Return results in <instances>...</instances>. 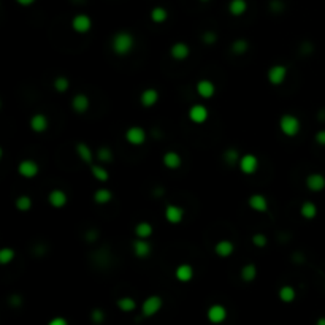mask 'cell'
Masks as SVG:
<instances>
[{
    "instance_id": "1",
    "label": "cell",
    "mask_w": 325,
    "mask_h": 325,
    "mask_svg": "<svg viewBox=\"0 0 325 325\" xmlns=\"http://www.w3.org/2000/svg\"><path fill=\"white\" fill-rule=\"evenodd\" d=\"M110 46L111 51L118 56H127L135 48V37L127 31H121L113 35Z\"/></svg>"
},
{
    "instance_id": "2",
    "label": "cell",
    "mask_w": 325,
    "mask_h": 325,
    "mask_svg": "<svg viewBox=\"0 0 325 325\" xmlns=\"http://www.w3.org/2000/svg\"><path fill=\"white\" fill-rule=\"evenodd\" d=\"M279 130L282 132V135L287 138H293L300 134L302 130V122L300 119L295 116V114H282L279 119Z\"/></svg>"
},
{
    "instance_id": "3",
    "label": "cell",
    "mask_w": 325,
    "mask_h": 325,
    "mask_svg": "<svg viewBox=\"0 0 325 325\" xmlns=\"http://www.w3.org/2000/svg\"><path fill=\"white\" fill-rule=\"evenodd\" d=\"M237 165H238V170L243 174H246V176H252V174L257 173V170H258V159H257V155L246 153L239 157Z\"/></svg>"
},
{
    "instance_id": "4",
    "label": "cell",
    "mask_w": 325,
    "mask_h": 325,
    "mask_svg": "<svg viewBox=\"0 0 325 325\" xmlns=\"http://www.w3.org/2000/svg\"><path fill=\"white\" fill-rule=\"evenodd\" d=\"M70 26H71V29H73V32L84 35V34L91 32L92 19H91V16L86 15V13H78V15H75L73 17H71Z\"/></svg>"
},
{
    "instance_id": "5",
    "label": "cell",
    "mask_w": 325,
    "mask_h": 325,
    "mask_svg": "<svg viewBox=\"0 0 325 325\" xmlns=\"http://www.w3.org/2000/svg\"><path fill=\"white\" fill-rule=\"evenodd\" d=\"M124 138L132 146H141V144H144V141H146L148 135H146V130L140 127V125H132V127L125 130Z\"/></svg>"
},
{
    "instance_id": "6",
    "label": "cell",
    "mask_w": 325,
    "mask_h": 325,
    "mask_svg": "<svg viewBox=\"0 0 325 325\" xmlns=\"http://www.w3.org/2000/svg\"><path fill=\"white\" fill-rule=\"evenodd\" d=\"M162 306H164V300H162L159 295H151V297H148L143 302V305H141V314L144 317H153V316H155L162 309Z\"/></svg>"
},
{
    "instance_id": "7",
    "label": "cell",
    "mask_w": 325,
    "mask_h": 325,
    "mask_svg": "<svg viewBox=\"0 0 325 325\" xmlns=\"http://www.w3.org/2000/svg\"><path fill=\"white\" fill-rule=\"evenodd\" d=\"M287 73H289V70H287L286 65L276 64V65H273V67L268 70L267 80H268L270 84H272V86H281V84L286 81Z\"/></svg>"
},
{
    "instance_id": "8",
    "label": "cell",
    "mask_w": 325,
    "mask_h": 325,
    "mask_svg": "<svg viewBox=\"0 0 325 325\" xmlns=\"http://www.w3.org/2000/svg\"><path fill=\"white\" fill-rule=\"evenodd\" d=\"M40 171V165L32 159H24L17 164V173L26 179H34Z\"/></svg>"
},
{
    "instance_id": "9",
    "label": "cell",
    "mask_w": 325,
    "mask_h": 325,
    "mask_svg": "<svg viewBox=\"0 0 325 325\" xmlns=\"http://www.w3.org/2000/svg\"><path fill=\"white\" fill-rule=\"evenodd\" d=\"M188 116H189V119H190V122H194V124H197V125H202V124H205V122L208 121L209 111H208V108L205 106V105H202V103H195V105H192V106L189 108Z\"/></svg>"
},
{
    "instance_id": "10",
    "label": "cell",
    "mask_w": 325,
    "mask_h": 325,
    "mask_svg": "<svg viewBox=\"0 0 325 325\" xmlns=\"http://www.w3.org/2000/svg\"><path fill=\"white\" fill-rule=\"evenodd\" d=\"M164 218L168 224L171 225H178L181 224L183 219H184V209L181 206H178V205H167L165 209H164Z\"/></svg>"
},
{
    "instance_id": "11",
    "label": "cell",
    "mask_w": 325,
    "mask_h": 325,
    "mask_svg": "<svg viewBox=\"0 0 325 325\" xmlns=\"http://www.w3.org/2000/svg\"><path fill=\"white\" fill-rule=\"evenodd\" d=\"M197 95L203 100H211L216 95V86L211 80H200L195 86Z\"/></svg>"
},
{
    "instance_id": "12",
    "label": "cell",
    "mask_w": 325,
    "mask_h": 325,
    "mask_svg": "<svg viewBox=\"0 0 325 325\" xmlns=\"http://www.w3.org/2000/svg\"><path fill=\"white\" fill-rule=\"evenodd\" d=\"M170 56L173 61L184 62L186 59L190 56V48L188 43H184V41H176V43H173L170 48Z\"/></svg>"
},
{
    "instance_id": "13",
    "label": "cell",
    "mask_w": 325,
    "mask_h": 325,
    "mask_svg": "<svg viewBox=\"0 0 325 325\" xmlns=\"http://www.w3.org/2000/svg\"><path fill=\"white\" fill-rule=\"evenodd\" d=\"M305 184L311 192H322L325 190V176L322 173H309L305 179Z\"/></svg>"
},
{
    "instance_id": "14",
    "label": "cell",
    "mask_w": 325,
    "mask_h": 325,
    "mask_svg": "<svg viewBox=\"0 0 325 325\" xmlns=\"http://www.w3.org/2000/svg\"><path fill=\"white\" fill-rule=\"evenodd\" d=\"M75 151H76V155L80 157V160L83 162V164H86L89 167H91L92 164H95V162H94L95 160V153L92 151L91 148H89V144L83 143V141L76 143Z\"/></svg>"
},
{
    "instance_id": "15",
    "label": "cell",
    "mask_w": 325,
    "mask_h": 325,
    "mask_svg": "<svg viewBox=\"0 0 325 325\" xmlns=\"http://www.w3.org/2000/svg\"><path fill=\"white\" fill-rule=\"evenodd\" d=\"M248 205L252 211H256V213L263 214L268 211V200H267V197L262 194H252L248 198Z\"/></svg>"
},
{
    "instance_id": "16",
    "label": "cell",
    "mask_w": 325,
    "mask_h": 325,
    "mask_svg": "<svg viewBox=\"0 0 325 325\" xmlns=\"http://www.w3.org/2000/svg\"><path fill=\"white\" fill-rule=\"evenodd\" d=\"M67 202H68V197L62 189H52L50 194H48V203L56 209L64 208L65 205H67Z\"/></svg>"
},
{
    "instance_id": "17",
    "label": "cell",
    "mask_w": 325,
    "mask_h": 325,
    "mask_svg": "<svg viewBox=\"0 0 325 325\" xmlns=\"http://www.w3.org/2000/svg\"><path fill=\"white\" fill-rule=\"evenodd\" d=\"M206 316H208V321L211 324H222L227 319V309L222 305L216 303L208 308Z\"/></svg>"
},
{
    "instance_id": "18",
    "label": "cell",
    "mask_w": 325,
    "mask_h": 325,
    "mask_svg": "<svg viewBox=\"0 0 325 325\" xmlns=\"http://www.w3.org/2000/svg\"><path fill=\"white\" fill-rule=\"evenodd\" d=\"M159 99H160L159 91L157 89H154V87H146L140 94V103L144 108H153L159 102Z\"/></svg>"
},
{
    "instance_id": "19",
    "label": "cell",
    "mask_w": 325,
    "mask_h": 325,
    "mask_svg": "<svg viewBox=\"0 0 325 325\" xmlns=\"http://www.w3.org/2000/svg\"><path fill=\"white\" fill-rule=\"evenodd\" d=\"M70 105H71V110L76 114H84L89 110V106H91V100H89L86 94H76L75 97L71 99Z\"/></svg>"
},
{
    "instance_id": "20",
    "label": "cell",
    "mask_w": 325,
    "mask_h": 325,
    "mask_svg": "<svg viewBox=\"0 0 325 325\" xmlns=\"http://www.w3.org/2000/svg\"><path fill=\"white\" fill-rule=\"evenodd\" d=\"M174 278L179 282H189L194 279V267L190 263H181L174 268Z\"/></svg>"
},
{
    "instance_id": "21",
    "label": "cell",
    "mask_w": 325,
    "mask_h": 325,
    "mask_svg": "<svg viewBox=\"0 0 325 325\" xmlns=\"http://www.w3.org/2000/svg\"><path fill=\"white\" fill-rule=\"evenodd\" d=\"M162 164L168 170H178L179 167L183 165V159L176 151H167L162 155Z\"/></svg>"
},
{
    "instance_id": "22",
    "label": "cell",
    "mask_w": 325,
    "mask_h": 325,
    "mask_svg": "<svg viewBox=\"0 0 325 325\" xmlns=\"http://www.w3.org/2000/svg\"><path fill=\"white\" fill-rule=\"evenodd\" d=\"M29 125H31V129L35 132V134H43V132H46L48 127H50V122H48V118L43 113H37L31 118Z\"/></svg>"
},
{
    "instance_id": "23",
    "label": "cell",
    "mask_w": 325,
    "mask_h": 325,
    "mask_svg": "<svg viewBox=\"0 0 325 325\" xmlns=\"http://www.w3.org/2000/svg\"><path fill=\"white\" fill-rule=\"evenodd\" d=\"M132 251L138 258H146L151 254V244H149L148 239L143 238H135L134 244H132Z\"/></svg>"
},
{
    "instance_id": "24",
    "label": "cell",
    "mask_w": 325,
    "mask_h": 325,
    "mask_svg": "<svg viewBox=\"0 0 325 325\" xmlns=\"http://www.w3.org/2000/svg\"><path fill=\"white\" fill-rule=\"evenodd\" d=\"M233 252H235V244L230 239H219V241L214 244V254L221 258L230 257Z\"/></svg>"
},
{
    "instance_id": "25",
    "label": "cell",
    "mask_w": 325,
    "mask_h": 325,
    "mask_svg": "<svg viewBox=\"0 0 325 325\" xmlns=\"http://www.w3.org/2000/svg\"><path fill=\"white\" fill-rule=\"evenodd\" d=\"M227 10L228 13L235 17L243 16L246 11H248V2H246V0H230L227 5Z\"/></svg>"
},
{
    "instance_id": "26",
    "label": "cell",
    "mask_w": 325,
    "mask_h": 325,
    "mask_svg": "<svg viewBox=\"0 0 325 325\" xmlns=\"http://www.w3.org/2000/svg\"><path fill=\"white\" fill-rule=\"evenodd\" d=\"M154 233V227L146 221L138 222L135 225V237L137 238H143V239H149Z\"/></svg>"
},
{
    "instance_id": "27",
    "label": "cell",
    "mask_w": 325,
    "mask_h": 325,
    "mask_svg": "<svg viewBox=\"0 0 325 325\" xmlns=\"http://www.w3.org/2000/svg\"><path fill=\"white\" fill-rule=\"evenodd\" d=\"M300 216H302L303 219H314L317 216V205L314 202H303L302 206H300Z\"/></svg>"
},
{
    "instance_id": "28",
    "label": "cell",
    "mask_w": 325,
    "mask_h": 325,
    "mask_svg": "<svg viewBox=\"0 0 325 325\" xmlns=\"http://www.w3.org/2000/svg\"><path fill=\"white\" fill-rule=\"evenodd\" d=\"M113 200V192L106 188H100L94 192V202L97 205H108Z\"/></svg>"
},
{
    "instance_id": "29",
    "label": "cell",
    "mask_w": 325,
    "mask_h": 325,
    "mask_svg": "<svg viewBox=\"0 0 325 325\" xmlns=\"http://www.w3.org/2000/svg\"><path fill=\"white\" fill-rule=\"evenodd\" d=\"M91 173H92V176L100 183H106L108 179H110V173H108V170L102 164H92Z\"/></svg>"
},
{
    "instance_id": "30",
    "label": "cell",
    "mask_w": 325,
    "mask_h": 325,
    "mask_svg": "<svg viewBox=\"0 0 325 325\" xmlns=\"http://www.w3.org/2000/svg\"><path fill=\"white\" fill-rule=\"evenodd\" d=\"M239 276L244 282H252L257 278V267L254 263H246L239 272Z\"/></svg>"
},
{
    "instance_id": "31",
    "label": "cell",
    "mask_w": 325,
    "mask_h": 325,
    "mask_svg": "<svg viewBox=\"0 0 325 325\" xmlns=\"http://www.w3.org/2000/svg\"><path fill=\"white\" fill-rule=\"evenodd\" d=\"M278 297L282 303H292L295 297H297V292H295V289L292 286H282L278 292Z\"/></svg>"
},
{
    "instance_id": "32",
    "label": "cell",
    "mask_w": 325,
    "mask_h": 325,
    "mask_svg": "<svg viewBox=\"0 0 325 325\" xmlns=\"http://www.w3.org/2000/svg\"><path fill=\"white\" fill-rule=\"evenodd\" d=\"M149 17L154 24H164L168 19V11L164 7H154L149 13Z\"/></svg>"
},
{
    "instance_id": "33",
    "label": "cell",
    "mask_w": 325,
    "mask_h": 325,
    "mask_svg": "<svg viewBox=\"0 0 325 325\" xmlns=\"http://www.w3.org/2000/svg\"><path fill=\"white\" fill-rule=\"evenodd\" d=\"M15 206H16L17 211H21V213L31 211L32 209V198L29 195H19L15 200Z\"/></svg>"
},
{
    "instance_id": "34",
    "label": "cell",
    "mask_w": 325,
    "mask_h": 325,
    "mask_svg": "<svg viewBox=\"0 0 325 325\" xmlns=\"http://www.w3.org/2000/svg\"><path fill=\"white\" fill-rule=\"evenodd\" d=\"M116 305H118V308L121 309L122 312H132V311L137 309V302L132 297H122V298H119L118 302H116Z\"/></svg>"
},
{
    "instance_id": "35",
    "label": "cell",
    "mask_w": 325,
    "mask_h": 325,
    "mask_svg": "<svg viewBox=\"0 0 325 325\" xmlns=\"http://www.w3.org/2000/svg\"><path fill=\"white\" fill-rule=\"evenodd\" d=\"M16 257V252L13 248H2L0 249V265H3V267H7L11 262L15 260Z\"/></svg>"
},
{
    "instance_id": "36",
    "label": "cell",
    "mask_w": 325,
    "mask_h": 325,
    "mask_svg": "<svg viewBox=\"0 0 325 325\" xmlns=\"http://www.w3.org/2000/svg\"><path fill=\"white\" fill-rule=\"evenodd\" d=\"M95 159H97V162H100V164H108V162H111V159H113L111 149L106 146L99 148L97 151H95Z\"/></svg>"
},
{
    "instance_id": "37",
    "label": "cell",
    "mask_w": 325,
    "mask_h": 325,
    "mask_svg": "<svg viewBox=\"0 0 325 325\" xmlns=\"http://www.w3.org/2000/svg\"><path fill=\"white\" fill-rule=\"evenodd\" d=\"M248 50H249V43L244 38H238V40H235L232 43V52L238 54V56L246 54V52H248Z\"/></svg>"
},
{
    "instance_id": "38",
    "label": "cell",
    "mask_w": 325,
    "mask_h": 325,
    "mask_svg": "<svg viewBox=\"0 0 325 325\" xmlns=\"http://www.w3.org/2000/svg\"><path fill=\"white\" fill-rule=\"evenodd\" d=\"M70 87V81L68 78L65 76H57L56 80H54V89H56L57 92H67Z\"/></svg>"
},
{
    "instance_id": "39",
    "label": "cell",
    "mask_w": 325,
    "mask_h": 325,
    "mask_svg": "<svg viewBox=\"0 0 325 325\" xmlns=\"http://www.w3.org/2000/svg\"><path fill=\"white\" fill-rule=\"evenodd\" d=\"M239 153L237 151V149H227L225 151V154H224V159H225V162L227 164H230V165H235V164H238V160H239Z\"/></svg>"
},
{
    "instance_id": "40",
    "label": "cell",
    "mask_w": 325,
    "mask_h": 325,
    "mask_svg": "<svg viewBox=\"0 0 325 325\" xmlns=\"http://www.w3.org/2000/svg\"><path fill=\"white\" fill-rule=\"evenodd\" d=\"M251 241H252V244H254V246H257V248H263V246H267L268 239H267V237H265L263 233H256V235H252Z\"/></svg>"
},
{
    "instance_id": "41",
    "label": "cell",
    "mask_w": 325,
    "mask_h": 325,
    "mask_svg": "<svg viewBox=\"0 0 325 325\" xmlns=\"http://www.w3.org/2000/svg\"><path fill=\"white\" fill-rule=\"evenodd\" d=\"M91 317H92L94 324H102V322H103V319H105V314H103V311H102V309H94Z\"/></svg>"
},
{
    "instance_id": "42",
    "label": "cell",
    "mask_w": 325,
    "mask_h": 325,
    "mask_svg": "<svg viewBox=\"0 0 325 325\" xmlns=\"http://www.w3.org/2000/svg\"><path fill=\"white\" fill-rule=\"evenodd\" d=\"M314 141L317 144H321V146H325V129L322 130H317L316 135H314Z\"/></svg>"
},
{
    "instance_id": "43",
    "label": "cell",
    "mask_w": 325,
    "mask_h": 325,
    "mask_svg": "<svg viewBox=\"0 0 325 325\" xmlns=\"http://www.w3.org/2000/svg\"><path fill=\"white\" fill-rule=\"evenodd\" d=\"M48 325H68V322H67V319H64V317H54L48 322Z\"/></svg>"
},
{
    "instance_id": "44",
    "label": "cell",
    "mask_w": 325,
    "mask_h": 325,
    "mask_svg": "<svg viewBox=\"0 0 325 325\" xmlns=\"http://www.w3.org/2000/svg\"><path fill=\"white\" fill-rule=\"evenodd\" d=\"M35 2H37V0H16V3L21 5V7H32Z\"/></svg>"
},
{
    "instance_id": "45",
    "label": "cell",
    "mask_w": 325,
    "mask_h": 325,
    "mask_svg": "<svg viewBox=\"0 0 325 325\" xmlns=\"http://www.w3.org/2000/svg\"><path fill=\"white\" fill-rule=\"evenodd\" d=\"M203 40H206V41H214L216 40V35H213V34H206L203 37Z\"/></svg>"
},
{
    "instance_id": "46",
    "label": "cell",
    "mask_w": 325,
    "mask_h": 325,
    "mask_svg": "<svg viewBox=\"0 0 325 325\" xmlns=\"http://www.w3.org/2000/svg\"><path fill=\"white\" fill-rule=\"evenodd\" d=\"M316 325H325V317H319V319H317V322H316Z\"/></svg>"
},
{
    "instance_id": "47",
    "label": "cell",
    "mask_w": 325,
    "mask_h": 325,
    "mask_svg": "<svg viewBox=\"0 0 325 325\" xmlns=\"http://www.w3.org/2000/svg\"><path fill=\"white\" fill-rule=\"evenodd\" d=\"M200 2H203V3H206V2H211V0H200Z\"/></svg>"
}]
</instances>
